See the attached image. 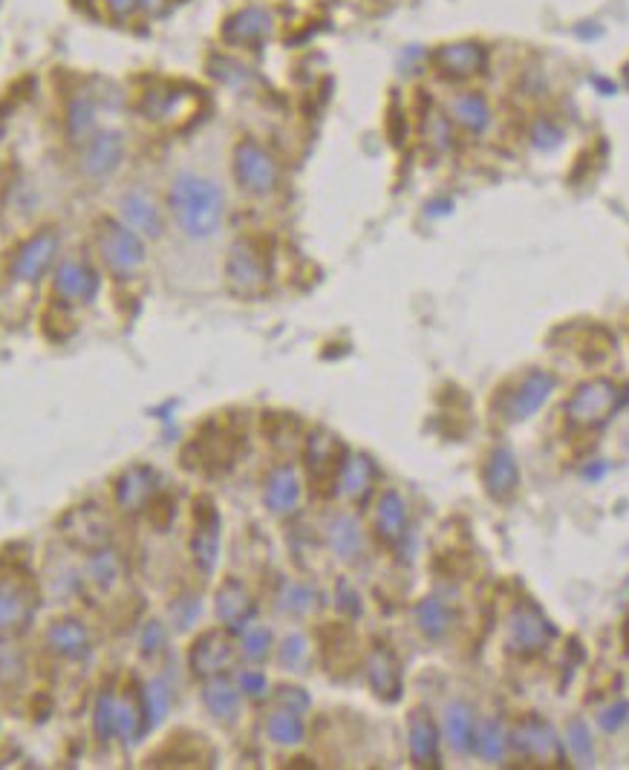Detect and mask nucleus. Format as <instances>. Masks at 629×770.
<instances>
[{
	"label": "nucleus",
	"mask_w": 629,
	"mask_h": 770,
	"mask_svg": "<svg viewBox=\"0 0 629 770\" xmlns=\"http://www.w3.org/2000/svg\"><path fill=\"white\" fill-rule=\"evenodd\" d=\"M168 208L191 240H208L220 231L226 199L223 191L200 174H179L168 191Z\"/></svg>",
	"instance_id": "obj_1"
},
{
	"label": "nucleus",
	"mask_w": 629,
	"mask_h": 770,
	"mask_svg": "<svg viewBox=\"0 0 629 770\" xmlns=\"http://www.w3.org/2000/svg\"><path fill=\"white\" fill-rule=\"evenodd\" d=\"M624 401H627L624 387H618L609 378H592L580 384L566 401V416L580 430H595V427H604L624 407Z\"/></svg>",
	"instance_id": "obj_2"
},
{
	"label": "nucleus",
	"mask_w": 629,
	"mask_h": 770,
	"mask_svg": "<svg viewBox=\"0 0 629 770\" xmlns=\"http://www.w3.org/2000/svg\"><path fill=\"white\" fill-rule=\"evenodd\" d=\"M96 249L110 272L133 274L145 263V243L142 237L125 223L101 220L96 231Z\"/></svg>",
	"instance_id": "obj_3"
},
{
	"label": "nucleus",
	"mask_w": 629,
	"mask_h": 770,
	"mask_svg": "<svg viewBox=\"0 0 629 770\" xmlns=\"http://www.w3.org/2000/svg\"><path fill=\"white\" fill-rule=\"evenodd\" d=\"M234 179L246 194L266 197V194L275 191L277 182H280V168H277L269 150L260 148L252 139H243L234 148Z\"/></svg>",
	"instance_id": "obj_4"
},
{
	"label": "nucleus",
	"mask_w": 629,
	"mask_h": 770,
	"mask_svg": "<svg viewBox=\"0 0 629 770\" xmlns=\"http://www.w3.org/2000/svg\"><path fill=\"white\" fill-rule=\"evenodd\" d=\"M508 747H514V753L526 759L563 765V742L552 724L540 716H523L517 721L508 736Z\"/></svg>",
	"instance_id": "obj_5"
},
{
	"label": "nucleus",
	"mask_w": 629,
	"mask_h": 770,
	"mask_svg": "<svg viewBox=\"0 0 629 770\" xmlns=\"http://www.w3.org/2000/svg\"><path fill=\"white\" fill-rule=\"evenodd\" d=\"M226 280L234 295L254 298L269 283V266L252 240H237L226 260Z\"/></svg>",
	"instance_id": "obj_6"
},
{
	"label": "nucleus",
	"mask_w": 629,
	"mask_h": 770,
	"mask_svg": "<svg viewBox=\"0 0 629 770\" xmlns=\"http://www.w3.org/2000/svg\"><path fill=\"white\" fill-rule=\"evenodd\" d=\"M191 554L194 563L202 574L214 572L217 560H220V514L214 499H197V511H194V534H191Z\"/></svg>",
	"instance_id": "obj_7"
},
{
	"label": "nucleus",
	"mask_w": 629,
	"mask_h": 770,
	"mask_svg": "<svg viewBox=\"0 0 629 770\" xmlns=\"http://www.w3.org/2000/svg\"><path fill=\"white\" fill-rule=\"evenodd\" d=\"M234 658V641L228 632H220V629H211L200 635L191 652H188V667L197 678H214V675H223L228 670Z\"/></svg>",
	"instance_id": "obj_8"
},
{
	"label": "nucleus",
	"mask_w": 629,
	"mask_h": 770,
	"mask_svg": "<svg viewBox=\"0 0 629 770\" xmlns=\"http://www.w3.org/2000/svg\"><path fill=\"white\" fill-rule=\"evenodd\" d=\"M552 638V626L549 621L531 606V603H520L511 612V626H508V644L517 655H534L543 646L549 644Z\"/></svg>",
	"instance_id": "obj_9"
},
{
	"label": "nucleus",
	"mask_w": 629,
	"mask_h": 770,
	"mask_svg": "<svg viewBox=\"0 0 629 770\" xmlns=\"http://www.w3.org/2000/svg\"><path fill=\"white\" fill-rule=\"evenodd\" d=\"M554 387H557V378L546 370H531L520 384L517 390L508 398V419L511 422H526L531 419L537 410H543V404L552 398Z\"/></svg>",
	"instance_id": "obj_10"
},
{
	"label": "nucleus",
	"mask_w": 629,
	"mask_h": 770,
	"mask_svg": "<svg viewBox=\"0 0 629 770\" xmlns=\"http://www.w3.org/2000/svg\"><path fill=\"white\" fill-rule=\"evenodd\" d=\"M122 156H125V139H122V133H110V130L93 133V136L84 142L81 171H84V176H90V179H104V176H110L119 168Z\"/></svg>",
	"instance_id": "obj_11"
},
{
	"label": "nucleus",
	"mask_w": 629,
	"mask_h": 770,
	"mask_svg": "<svg viewBox=\"0 0 629 770\" xmlns=\"http://www.w3.org/2000/svg\"><path fill=\"white\" fill-rule=\"evenodd\" d=\"M99 274L90 263L84 260H64L58 269H55V277H52V289L61 300H70V303H87L99 295Z\"/></svg>",
	"instance_id": "obj_12"
},
{
	"label": "nucleus",
	"mask_w": 629,
	"mask_h": 770,
	"mask_svg": "<svg viewBox=\"0 0 629 770\" xmlns=\"http://www.w3.org/2000/svg\"><path fill=\"white\" fill-rule=\"evenodd\" d=\"M55 257H58V237L52 231H41L21 246L15 263H12V274H15V280L35 283L50 272Z\"/></svg>",
	"instance_id": "obj_13"
},
{
	"label": "nucleus",
	"mask_w": 629,
	"mask_h": 770,
	"mask_svg": "<svg viewBox=\"0 0 629 770\" xmlns=\"http://www.w3.org/2000/svg\"><path fill=\"white\" fill-rule=\"evenodd\" d=\"M407 745H410V759L416 768H436L439 765V727L428 710H413L407 719Z\"/></svg>",
	"instance_id": "obj_14"
},
{
	"label": "nucleus",
	"mask_w": 629,
	"mask_h": 770,
	"mask_svg": "<svg viewBox=\"0 0 629 770\" xmlns=\"http://www.w3.org/2000/svg\"><path fill=\"white\" fill-rule=\"evenodd\" d=\"M303 459H306V471L315 482H327L329 476H338L341 465H344V448L341 442L327 433V430H315L309 439H306V450H303Z\"/></svg>",
	"instance_id": "obj_15"
},
{
	"label": "nucleus",
	"mask_w": 629,
	"mask_h": 770,
	"mask_svg": "<svg viewBox=\"0 0 629 770\" xmlns=\"http://www.w3.org/2000/svg\"><path fill=\"white\" fill-rule=\"evenodd\" d=\"M214 609H217V618L220 623H226L228 632H243L249 621L254 618V600L249 595V589L228 577L226 583L217 589V597H214Z\"/></svg>",
	"instance_id": "obj_16"
},
{
	"label": "nucleus",
	"mask_w": 629,
	"mask_h": 770,
	"mask_svg": "<svg viewBox=\"0 0 629 770\" xmlns=\"http://www.w3.org/2000/svg\"><path fill=\"white\" fill-rule=\"evenodd\" d=\"M367 681L370 690L381 701H399L402 698V667L396 655L387 646L376 644L367 655Z\"/></svg>",
	"instance_id": "obj_17"
},
{
	"label": "nucleus",
	"mask_w": 629,
	"mask_h": 770,
	"mask_svg": "<svg viewBox=\"0 0 629 770\" xmlns=\"http://www.w3.org/2000/svg\"><path fill=\"white\" fill-rule=\"evenodd\" d=\"M159 494V473L148 465L127 468L116 482V505L122 511H142Z\"/></svg>",
	"instance_id": "obj_18"
},
{
	"label": "nucleus",
	"mask_w": 629,
	"mask_h": 770,
	"mask_svg": "<svg viewBox=\"0 0 629 770\" xmlns=\"http://www.w3.org/2000/svg\"><path fill=\"white\" fill-rule=\"evenodd\" d=\"M482 482H485L488 497L497 499V502H505V499L514 497L517 482H520L517 456L508 448L491 450V456H488V462H485V471H482Z\"/></svg>",
	"instance_id": "obj_19"
},
{
	"label": "nucleus",
	"mask_w": 629,
	"mask_h": 770,
	"mask_svg": "<svg viewBox=\"0 0 629 770\" xmlns=\"http://www.w3.org/2000/svg\"><path fill=\"white\" fill-rule=\"evenodd\" d=\"M272 35V15L266 9H240L237 15H231L223 26V38L234 47H257Z\"/></svg>",
	"instance_id": "obj_20"
},
{
	"label": "nucleus",
	"mask_w": 629,
	"mask_h": 770,
	"mask_svg": "<svg viewBox=\"0 0 629 770\" xmlns=\"http://www.w3.org/2000/svg\"><path fill=\"white\" fill-rule=\"evenodd\" d=\"M433 61H436L439 73L448 75V78H468V75H477L485 67L488 52L474 41H459V44H448V47L436 50Z\"/></svg>",
	"instance_id": "obj_21"
},
{
	"label": "nucleus",
	"mask_w": 629,
	"mask_h": 770,
	"mask_svg": "<svg viewBox=\"0 0 629 770\" xmlns=\"http://www.w3.org/2000/svg\"><path fill=\"white\" fill-rule=\"evenodd\" d=\"M47 646L67 661H84L93 649L87 626L76 618H61L47 629Z\"/></svg>",
	"instance_id": "obj_22"
},
{
	"label": "nucleus",
	"mask_w": 629,
	"mask_h": 770,
	"mask_svg": "<svg viewBox=\"0 0 629 770\" xmlns=\"http://www.w3.org/2000/svg\"><path fill=\"white\" fill-rule=\"evenodd\" d=\"M263 502L272 514H292L301 502V479L292 465H280L269 473L266 488H263Z\"/></svg>",
	"instance_id": "obj_23"
},
{
	"label": "nucleus",
	"mask_w": 629,
	"mask_h": 770,
	"mask_svg": "<svg viewBox=\"0 0 629 770\" xmlns=\"http://www.w3.org/2000/svg\"><path fill=\"white\" fill-rule=\"evenodd\" d=\"M64 534L73 540V543H78V546H84V548H101L104 543H107V537H110V522H107V517L101 514V511H96L93 505H84V508H78V511H73L70 517H67V522H64Z\"/></svg>",
	"instance_id": "obj_24"
},
{
	"label": "nucleus",
	"mask_w": 629,
	"mask_h": 770,
	"mask_svg": "<svg viewBox=\"0 0 629 770\" xmlns=\"http://www.w3.org/2000/svg\"><path fill=\"white\" fill-rule=\"evenodd\" d=\"M122 217L139 237H162V214L145 191H127L122 197Z\"/></svg>",
	"instance_id": "obj_25"
},
{
	"label": "nucleus",
	"mask_w": 629,
	"mask_h": 770,
	"mask_svg": "<svg viewBox=\"0 0 629 770\" xmlns=\"http://www.w3.org/2000/svg\"><path fill=\"white\" fill-rule=\"evenodd\" d=\"M477 719L465 701H451L445 710V739L456 753H477Z\"/></svg>",
	"instance_id": "obj_26"
},
{
	"label": "nucleus",
	"mask_w": 629,
	"mask_h": 770,
	"mask_svg": "<svg viewBox=\"0 0 629 770\" xmlns=\"http://www.w3.org/2000/svg\"><path fill=\"white\" fill-rule=\"evenodd\" d=\"M376 534L390 546H399L404 540V534H407V505H404L399 491H384L378 497Z\"/></svg>",
	"instance_id": "obj_27"
},
{
	"label": "nucleus",
	"mask_w": 629,
	"mask_h": 770,
	"mask_svg": "<svg viewBox=\"0 0 629 770\" xmlns=\"http://www.w3.org/2000/svg\"><path fill=\"white\" fill-rule=\"evenodd\" d=\"M240 687H234L228 678L223 675H214V678H205V687H202V704L205 710L214 716L217 721H234L240 716Z\"/></svg>",
	"instance_id": "obj_28"
},
{
	"label": "nucleus",
	"mask_w": 629,
	"mask_h": 770,
	"mask_svg": "<svg viewBox=\"0 0 629 770\" xmlns=\"http://www.w3.org/2000/svg\"><path fill=\"white\" fill-rule=\"evenodd\" d=\"M327 540L329 548L341 557V560H358L364 551V531L355 520L353 514H338L332 517L327 525Z\"/></svg>",
	"instance_id": "obj_29"
},
{
	"label": "nucleus",
	"mask_w": 629,
	"mask_h": 770,
	"mask_svg": "<svg viewBox=\"0 0 629 770\" xmlns=\"http://www.w3.org/2000/svg\"><path fill=\"white\" fill-rule=\"evenodd\" d=\"M373 479H376V468H373L370 456L353 453L344 459V465L338 471V491L347 499H364L373 488Z\"/></svg>",
	"instance_id": "obj_30"
},
{
	"label": "nucleus",
	"mask_w": 629,
	"mask_h": 770,
	"mask_svg": "<svg viewBox=\"0 0 629 770\" xmlns=\"http://www.w3.org/2000/svg\"><path fill=\"white\" fill-rule=\"evenodd\" d=\"M35 600L18 583H3L0 586V632L18 629L32 618Z\"/></svg>",
	"instance_id": "obj_31"
},
{
	"label": "nucleus",
	"mask_w": 629,
	"mask_h": 770,
	"mask_svg": "<svg viewBox=\"0 0 629 770\" xmlns=\"http://www.w3.org/2000/svg\"><path fill=\"white\" fill-rule=\"evenodd\" d=\"M413 615H416V626H419V632H422L425 638H430V641L445 638L453 623L451 606H448L445 600H439V597H425V600L416 606V612H413Z\"/></svg>",
	"instance_id": "obj_32"
},
{
	"label": "nucleus",
	"mask_w": 629,
	"mask_h": 770,
	"mask_svg": "<svg viewBox=\"0 0 629 770\" xmlns=\"http://www.w3.org/2000/svg\"><path fill=\"white\" fill-rule=\"evenodd\" d=\"M148 713H145V704L136 698H119L116 701V736L125 742V745H136L142 742V733L148 730Z\"/></svg>",
	"instance_id": "obj_33"
},
{
	"label": "nucleus",
	"mask_w": 629,
	"mask_h": 770,
	"mask_svg": "<svg viewBox=\"0 0 629 770\" xmlns=\"http://www.w3.org/2000/svg\"><path fill=\"white\" fill-rule=\"evenodd\" d=\"M188 101L191 96L185 90H153L142 107L153 122H171V119H179L182 113L194 110V107H188Z\"/></svg>",
	"instance_id": "obj_34"
},
{
	"label": "nucleus",
	"mask_w": 629,
	"mask_h": 770,
	"mask_svg": "<svg viewBox=\"0 0 629 770\" xmlns=\"http://www.w3.org/2000/svg\"><path fill=\"white\" fill-rule=\"evenodd\" d=\"M266 733H269V739H272L275 745L295 747L303 742L306 727H303L301 713L280 707V710H275V713L269 716V721H266Z\"/></svg>",
	"instance_id": "obj_35"
},
{
	"label": "nucleus",
	"mask_w": 629,
	"mask_h": 770,
	"mask_svg": "<svg viewBox=\"0 0 629 770\" xmlns=\"http://www.w3.org/2000/svg\"><path fill=\"white\" fill-rule=\"evenodd\" d=\"M87 574H90V583H93V586H99L104 592L113 589L116 580H119V574H122V560H119V554L104 546L96 548V551L90 554V560H87Z\"/></svg>",
	"instance_id": "obj_36"
},
{
	"label": "nucleus",
	"mask_w": 629,
	"mask_h": 770,
	"mask_svg": "<svg viewBox=\"0 0 629 770\" xmlns=\"http://www.w3.org/2000/svg\"><path fill=\"white\" fill-rule=\"evenodd\" d=\"M453 119L465 130H471V133H482L488 127L491 113H488V104H485L482 96L465 93V96H459V99L453 101Z\"/></svg>",
	"instance_id": "obj_37"
},
{
	"label": "nucleus",
	"mask_w": 629,
	"mask_h": 770,
	"mask_svg": "<svg viewBox=\"0 0 629 770\" xmlns=\"http://www.w3.org/2000/svg\"><path fill=\"white\" fill-rule=\"evenodd\" d=\"M477 753L485 762H503L505 759V753H508V733H505L503 724L497 719L485 721L479 727Z\"/></svg>",
	"instance_id": "obj_38"
},
{
	"label": "nucleus",
	"mask_w": 629,
	"mask_h": 770,
	"mask_svg": "<svg viewBox=\"0 0 629 770\" xmlns=\"http://www.w3.org/2000/svg\"><path fill=\"white\" fill-rule=\"evenodd\" d=\"M67 127L73 142H87L96 133V107L90 104V99H76L70 104V116H67Z\"/></svg>",
	"instance_id": "obj_39"
},
{
	"label": "nucleus",
	"mask_w": 629,
	"mask_h": 770,
	"mask_svg": "<svg viewBox=\"0 0 629 770\" xmlns=\"http://www.w3.org/2000/svg\"><path fill=\"white\" fill-rule=\"evenodd\" d=\"M142 704H145V713H148V724H159V721L168 716L171 710V690L162 678H153L151 684L145 687L142 693Z\"/></svg>",
	"instance_id": "obj_40"
},
{
	"label": "nucleus",
	"mask_w": 629,
	"mask_h": 770,
	"mask_svg": "<svg viewBox=\"0 0 629 770\" xmlns=\"http://www.w3.org/2000/svg\"><path fill=\"white\" fill-rule=\"evenodd\" d=\"M566 739H569V750L575 753L580 765L592 768L595 765V745H592V736H589V727L583 724V719H572L569 727H566Z\"/></svg>",
	"instance_id": "obj_41"
},
{
	"label": "nucleus",
	"mask_w": 629,
	"mask_h": 770,
	"mask_svg": "<svg viewBox=\"0 0 629 770\" xmlns=\"http://www.w3.org/2000/svg\"><path fill=\"white\" fill-rule=\"evenodd\" d=\"M272 646H275V638H272V629L269 626H252L246 629L243 635V655L252 661V664H260L272 655Z\"/></svg>",
	"instance_id": "obj_42"
},
{
	"label": "nucleus",
	"mask_w": 629,
	"mask_h": 770,
	"mask_svg": "<svg viewBox=\"0 0 629 770\" xmlns=\"http://www.w3.org/2000/svg\"><path fill=\"white\" fill-rule=\"evenodd\" d=\"M277 606L289 615H306L312 606H315V592L306 586V583H289L283 592H280V600Z\"/></svg>",
	"instance_id": "obj_43"
},
{
	"label": "nucleus",
	"mask_w": 629,
	"mask_h": 770,
	"mask_svg": "<svg viewBox=\"0 0 629 770\" xmlns=\"http://www.w3.org/2000/svg\"><path fill=\"white\" fill-rule=\"evenodd\" d=\"M93 724H96V733H99L101 742H110L116 736V698H113V693H101L96 698Z\"/></svg>",
	"instance_id": "obj_44"
},
{
	"label": "nucleus",
	"mask_w": 629,
	"mask_h": 770,
	"mask_svg": "<svg viewBox=\"0 0 629 770\" xmlns=\"http://www.w3.org/2000/svg\"><path fill=\"white\" fill-rule=\"evenodd\" d=\"M277 655H280V664L286 667V670H303L306 667V658H309V644H306V638L298 635V632H292L289 638H283V644L277 649Z\"/></svg>",
	"instance_id": "obj_45"
},
{
	"label": "nucleus",
	"mask_w": 629,
	"mask_h": 770,
	"mask_svg": "<svg viewBox=\"0 0 629 770\" xmlns=\"http://www.w3.org/2000/svg\"><path fill=\"white\" fill-rule=\"evenodd\" d=\"M627 721H629V701H615V704H609L606 710H601V716H598V724H601V730H604V733H618Z\"/></svg>",
	"instance_id": "obj_46"
},
{
	"label": "nucleus",
	"mask_w": 629,
	"mask_h": 770,
	"mask_svg": "<svg viewBox=\"0 0 629 770\" xmlns=\"http://www.w3.org/2000/svg\"><path fill=\"white\" fill-rule=\"evenodd\" d=\"M237 687L240 693L249 698H263L269 693V678L260 670H246L237 675Z\"/></svg>",
	"instance_id": "obj_47"
},
{
	"label": "nucleus",
	"mask_w": 629,
	"mask_h": 770,
	"mask_svg": "<svg viewBox=\"0 0 629 770\" xmlns=\"http://www.w3.org/2000/svg\"><path fill=\"white\" fill-rule=\"evenodd\" d=\"M197 615H200V600L197 597H179L177 603L171 606V618L179 629H188L191 623L197 621Z\"/></svg>",
	"instance_id": "obj_48"
},
{
	"label": "nucleus",
	"mask_w": 629,
	"mask_h": 770,
	"mask_svg": "<svg viewBox=\"0 0 629 770\" xmlns=\"http://www.w3.org/2000/svg\"><path fill=\"white\" fill-rule=\"evenodd\" d=\"M531 136H534V145L543 150L557 148V145H560V139H563V133H560L549 119H540V122L534 125V130H531Z\"/></svg>",
	"instance_id": "obj_49"
},
{
	"label": "nucleus",
	"mask_w": 629,
	"mask_h": 770,
	"mask_svg": "<svg viewBox=\"0 0 629 770\" xmlns=\"http://www.w3.org/2000/svg\"><path fill=\"white\" fill-rule=\"evenodd\" d=\"M165 649V626L159 621H151L145 629H142V652L151 658L156 652Z\"/></svg>",
	"instance_id": "obj_50"
},
{
	"label": "nucleus",
	"mask_w": 629,
	"mask_h": 770,
	"mask_svg": "<svg viewBox=\"0 0 629 770\" xmlns=\"http://www.w3.org/2000/svg\"><path fill=\"white\" fill-rule=\"evenodd\" d=\"M277 701H280L286 710H295V713L309 710V696H306V690H301V687H280V690H277Z\"/></svg>",
	"instance_id": "obj_51"
},
{
	"label": "nucleus",
	"mask_w": 629,
	"mask_h": 770,
	"mask_svg": "<svg viewBox=\"0 0 629 770\" xmlns=\"http://www.w3.org/2000/svg\"><path fill=\"white\" fill-rule=\"evenodd\" d=\"M338 609L347 615V618H355V615H361V600L355 595L353 589H350V583H338Z\"/></svg>",
	"instance_id": "obj_52"
},
{
	"label": "nucleus",
	"mask_w": 629,
	"mask_h": 770,
	"mask_svg": "<svg viewBox=\"0 0 629 770\" xmlns=\"http://www.w3.org/2000/svg\"><path fill=\"white\" fill-rule=\"evenodd\" d=\"M148 0H107V6H110V12L113 15H119V18H127V15H133L136 9H142Z\"/></svg>",
	"instance_id": "obj_53"
},
{
	"label": "nucleus",
	"mask_w": 629,
	"mask_h": 770,
	"mask_svg": "<svg viewBox=\"0 0 629 770\" xmlns=\"http://www.w3.org/2000/svg\"><path fill=\"white\" fill-rule=\"evenodd\" d=\"M624 75H627V87H629V64H627V70H624Z\"/></svg>",
	"instance_id": "obj_54"
}]
</instances>
